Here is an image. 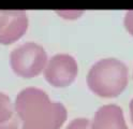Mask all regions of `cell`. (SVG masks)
Wrapping results in <instances>:
<instances>
[{
	"mask_svg": "<svg viewBox=\"0 0 133 129\" xmlns=\"http://www.w3.org/2000/svg\"><path fill=\"white\" fill-rule=\"evenodd\" d=\"M14 111L22 122V129H60L68 118L66 108L49 98L46 91L27 87L18 93Z\"/></svg>",
	"mask_w": 133,
	"mask_h": 129,
	"instance_id": "6da1fadb",
	"label": "cell"
},
{
	"mask_svg": "<svg viewBox=\"0 0 133 129\" xmlns=\"http://www.w3.org/2000/svg\"><path fill=\"white\" fill-rule=\"evenodd\" d=\"M128 83V67L115 57L98 60L90 67L87 74V86L90 91L104 99L119 97L127 88Z\"/></svg>",
	"mask_w": 133,
	"mask_h": 129,
	"instance_id": "7a4b0ae2",
	"label": "cell"
},
{
	"mask_svg": "<svg viewBox=\"0 0 133 129\" xmlns=\"http://www.w3.org/2000/svg\"><path fill=\"white\" fill-rule=\"evenodd\" d=\"M47 59L46 51L42 45L26 42L11 52L10 66L16 75L23 79H33L43 72Z\"/></svg>",
	"mask_w": 133,
	"mask_h": 129,
	"instance_id": "3957f363",
	"label": "cell"
},
{
	"mask_svg": "<svg viewBox=\"0 0 133 129\" xmlns=\"http://www.w3.org/2000/svg\"><path fill=\"white\" fill-rule=\"evenodd\" d=\"M45 81L55 88H65L76 80L78 65L72 55L60 53L47 59L43 70Z\"/></svg>",
	"mask_w": 133,
	"mask_h": 129,
	"instance_id": "277c9868",
	"label": "cell"
},
{
	"mask_svg": "<svg viewBox=\"0 0 133 129\" xmlns=\"http://www.w3.org/2000/svg\"><path fill=\"white\" fill-rule=\"evenodd\" d=\"M90 126L91 129H129L122 108L112 103L97 110Z\"/></svg>",
	"mask_w": 133,
	"mask_h": 129,
	"instance_id": "5b68a950",
	"label": "cell"
},
{
	"mask_svg": "<svg viewBox=\"0 0 133 129\" xmlns=\"http://www.w3.org/2000/svg\"><path fill=\"white\" fill-rule=\"evenodd\" d=\"M29 20L26 11H9V16L0 30V44L10 45L24 37L28 30Z\"/></svg>",
	"mask_w": 133,
	"mask_h": 129,
	"instance_id": "8992f818",
	"label": "cell"
},
{
	"mask_svg": "<svg viewBox=\"0 0 133 129\" xmlns=\"http://www.w3.org/2000/svg\"><path fill=\"white\" fill-rule=\"evenodd\" d=\"M14 113V107L6 94L0 91V124L10 120Z\"/></svg>",
	"mask_w": 133,
	"mask_h": 129,
	"instance_id": "52a82bcc",
	"label": "cell"
},
{
	"mask_svg": "<svg viewBox=\"0 0 133 129\" xmlns=\"http://www.w3.org/2000/svg\"><path fill=\"white\" fill-rule=\"evenodd\" d=\"M65 129H91L90 119L85 118V117L74 118L68 124Z\"/></svg>",
	"mask_w": 133,
	"mask_h": 129,
	"instance_id": "ba28073f",
	"label": "cell"
},
{
	"mask_svg": "<svg viewBox=\"0 0 133 129\" xmlns=\"http://www.w3.org/2000/svg\"><path fill=\"white\" fill-rule=\"evenodd\" d=\"M59 16H61L64 20H77L84 14L83 11H76V10H70V11H57L56 12Z\"/></svg>",
	"mask_w": 133,
	"mask_h": 129,
	"instance_id": "9c48e42d",
	"label": "cell"
},
{
	"mask_svg": "<svg viewBox=\"0 0 133 129\" xmlns=\"http://www.w3.org/2000/svg\"><path fill=\"white\" fill-rule=\"evenodd\" d=\"M123 25L126 30L129 32V34H131L133 37V10L126 12L123 19Z\"/></svg>",
	"mask_w": 133,
	"mask_h": 129,
	"instance_id": "30bf717a",
	"label": "cell"
},
{
	"mask_svg": "<svg viewBox=\"0 0 133 129\" xmlns=\"http://www.w3.org/2000/svg\"><path fill=\"white\" fill-rule=\"evenodd\" d=\"M0 129H22V127L19 126V123L17 119L11 118L8 122L0 124Z\"/></svg>",
	"mask_w": 133,
	"mask_h": 129,
	"instance_id": "8fae6325",
	"label": "cell"
},
{
	"mask_svg": "<svg viewBox=\"0 0 133 129\" xmlns=\"http://www.w3.org/2000/svg\"><path fill=\"white\" fill-rule=\"evenodd\" d=\"M130 118H131V122L133 124V98L130 102Z\"/></svg>",
	"mask_w": 133,
	"mask_h": 129,
	"instance_id": "7c38bea8",
	"label": "cell"
}]
</instances>
